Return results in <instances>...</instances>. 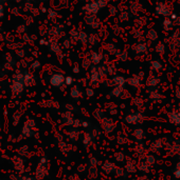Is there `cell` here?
I'll list each match as a JSON object with an SVG mask.
<instances>
[{"label": "cell", "instance_id": "cell-1", "mask_svg": "<svg viewBox=\"0 0 180 180\" xmlns=\"http://www.w3.org/2000/svg\"><path fill=\"white\" fill-rule=\"evenodd\" d=\"M105 5H106V1H105V0H98V1L91 2V3L86 5L85 11L87 13H90V14L98 13L102 7H105Z\"/></svg>", "mask_w": 180, "mask_h": 180}, {"label": "cell", "instance_id": "cell-2", "mask_svg": "<svg viewBox=\"0 0 180 180\" xmlns=\"http://www.w3.org/2000/svg\"><path fill=\"white\" fill-rule=\"evenodd\" d=\"M156 14L159 16H163V17H168L171 15L170 9L167 7V5L165 3H162V2H159L156 5Z\"/></svg>", "mask_w": 180, "mask_h": 180}, {"label": "cell", "instance_id": "cell-3", "mask_svg": "<svg viewBox=\"0 0 180 180\" xmlns=\"http://www.w3.org/2000/svg\"><path fill=\"white\" fill-rule=\"evenodd\" d=\"M64 80H65V79H64V77L60 74H54V75H52L51 78H50V82H51L52 85L59 87V85L63 84Z\"/></svg>", "mask_w": 180, "mask_h": 180}, {"label": "cell", "instance_id": "cell-4", "mask_svg": "<svg viewBox=\"0 0 180 180\" xmlns=\"http://www.w3.org/2000/svg\"><path fill=\"white\" fill-rule=\"evenodd\" d=\"M162 26H163V29L165 30L167 32H170L173 30V26H174V23H173V21L171 20V19H164L163 20V23H162Z\"/></svg>", "mask_w": 180, "mask_h": 180}, {"label": "cell", "instance_id": "cell-5", "mask_svg": "<svg viewBox=\"0 0 180 180\" xmlns=\"http://www.w3.org/2000/svg\"><path fill=\"white\" fill-rule=\"evenodd\" d=\"M147 38L152 41H156L158 39V33L155 31L154 29L149 30L148 33H147Z\"/></svg>", "mask_w": 180, "mask_h": 180}, {"label": "cell", "instance_id": "cell-6", "mask_svg": "<svg viewBox=\"0 0 180 180\" xmlns=\"http://www.w3.org/2000/svg\"><path fill=\"white\" fill-rule=\"evenodd\" d=\"M146 51V44L145 43H139L136 46V52L138 54H142Z\"/></svg>", "mask_w": 180, "mask_h": 180}, {"label": "cell", "instance_id": "cell-7", "mask_svg": "<svg viewBox=\"0 0 180 180\" xmlns=\"http://www.w3.org/2000/svg\"><path fill=\"white\" fill-rule=\"evenodd\" d=\"M164 43H162V42H160V43H158L157 44V46H156V50H157V52L158 53H163L164 52Z\"/></svg>", "mask_w": 180, "mask_h": 180}, {"label": "cell", "instance_id": "cell-8", "mask_svg": "<svg viewBox=\"0 0 180 180\" xmlns=\"http://www.w3.org/2000/svg\"><path fill=\"white\" fill-rule=\"evenodd\" d=\"M152 65H153V69L154 70H160L161 69V63L159 61H154L152 63Z\"/></svg>", "mask_w": 180, "mask_h": 180}, {"label": "cell", "instance_id": "cell-9", "mask_svg": "<svg viewBox=\"0 0 180 180\" xmlns=\"http://www.w3.org/2000/svg\"><path fill=\"white\" fill-rule=\"evenodd\" d=\"M172 39H173V40H179V31H178V30H176V31L172 34Z\"/></svg>", "mask_w": 180, "mask_h": 180}, {"label": "cell", "instance_id": "cell-10", "mask_svg": "<svg viewBox=\"0 0 180 180\" xmlns=\"http://www.w3.org/2000/svg\"><path fill=\"white\" fill-rule=\"evenodd\" d=\"M100 59H101V56H99L98 54H93V61H95V62H99Z\"/></svg>", "mask_w": 180, "mask_h": 180}, {"label": "cell", "instance_id": "cell-11", "mask_svg": "<svg viewBox=\"0 0 180 180\" xmlns=\"http://www.w3.org/2000/svg\"><path fill=\"white\" fill-rule=\"evenodd\" d=\"M65 81H66V84L69 85L72 83V78L71 77H67V78H65Z\"/></svg>", "mask_w": 180, "mask_h": 180}, {"label": "cell", "instance_id": "cell-12", "mask_svg": "<svg viewBox=\"0 0 180 180\" xmlns=\"http://www.w3.org/2000/svg\"><path fill=\"white\" fill-rule=\"evenodd\" d=\"M127 16H128V14H127V13H123V14H122V16H121V19H122V20H126V19L128 18Z\"/></svg>", "mask_w": 180, "mask_h": 180}, {"label": "cell", "instance_id": "cell-13", "mask_svg": "<svg viewBox=\"0 0 180 180\" xmlns=\"http://www.w3.org/2000/svg\"><path fill=\"white\" fill-rule=\"evenodd\" d=\"M171 18L172 19H173V20H175V19L177 18V17H178V16H177V14H175V13H173V14H171Z\"/></svg>", "mask_w": 180, "mask_h": 180}, {"label": "cell", "instance_id": "cell-14", "mask_svg": "<svg viewBox=\"0 0 180 180\" xmlns=\"http://www.w3.org/2000/svg\"><path fill=\"white\" fill-rule=\"evenodd\" d=\"M175 24H177V26H180V17H177L175 19Z\"/></svg>", "mask_w": 180, "mask_h": 180}, {"label": "cell", "instance_id": "cell-15", "mask_svg": "<svg viewBox=\"0 0 180 180\" xmlns=\"http://www.w3.org/2000/svg\"><path fill=\"white\" fill-rule=\"evenodd\" d=\"M110 14H112V15H115L116 14V7H112L111 9H110Z\"/></svg>", "mask_w": 180, "mask_h": 180}, {"label": "cell", "instance_id": "cell-16", "mask_svg": "<svg viewBox=\"0 0 180 180\" xmlns=\"http://www.w3.org/2000/svg\"><path fill=\"white\" fill-rule=\"evenodd\" d=\"M3 16V9H2V7H0V18Z\"/></svg>", "mask_w": 180, "mask_h": 180}]
</instances>
